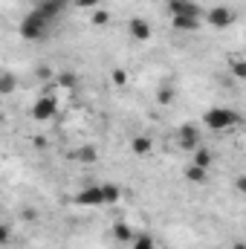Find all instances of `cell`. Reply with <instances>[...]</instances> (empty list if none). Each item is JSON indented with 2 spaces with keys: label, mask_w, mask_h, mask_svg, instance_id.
I'll return each mask as SVG.
<instances>
[{
  "label": "cell",
  "mask_w": 246,
  "mask_h": 249,
  "mask_svg": "<svg viewBox=\"0 0 246 249\" xmlns=\"http://www.w3.org/2000/svg\"><path fill=\"white\" fill-rule=\"evenodd\" d=\"M50 29H53V23H50L41 12H35V9H29V12L20 18V23H18V35H20L23 41H44V38L50 35Z\"/></svg>",
  "instance_id": "cell-1"
},
{
  "label": "cell",
  "mask_w": 246,
  "mask_h": 249,
  "mask_svg": "<svg viewBox=\"0 0 246 249\" xmlns=\"http://www.w3.org/2000/svg\"><path fill=\"white\" fill-rule=\"evenodd\" d=\"M232 72H235V78H246V64L238 58V61H232Z\"/></svg>",
  "instance_id": "cell-22"
},
{
  "label": "cell",
  "mask_w": 246,
  "mask_h": 249,
  "mask_svg": "<svg viewBox=\"0 0 246 249\" xmlns=\"http://www.w3.org/2000/svg\"><path fill=\"white\" fill-rule=\"evenodd\" d=\"M67 6H70V0H38L35 3V12H41L50 23H55L64 12H67Z\"/></svg>",
  "instance_id": "cell-7"
},
{
  "label": "cell",
  "mask_w": 246,
  "mask_h": 249,
  "mask_svg": "<svg viewBox=\"0 0 246 249\" xmlns=\"http://www.w3.org/2000/svg\"><path fill=\"white\" fill-rule=\"evenodd\" d=\"M127 32H130V38L133 41H151V23L145 20V18H130L127 20Z\"/></svg>",
  "instance_id": "cell-9"
},
{
  "label": "cell",
  "mask_w": 246,
  "mask_h": 249,
  "mask_svg": "<svg viewBox=\"0 0 246 249\" xmlns=\"http://www.w3.org/2000/svg\"><path fill=\"white\" fill-rule=\"evenodd\" d=\"M110 235H113V241H119V244H130V241H133V229H130L127 223H116V226L110 229Z\"/></svg>",
  "instance_id": "cell-15"
},
{
  "label": "cell",
  "mask_w": 246,
  "mask_h": 249,
  "mask_svg": "<svg viewBox=\"0 0 246 249\" xmlns=\"http://www.w3.org/2000/svg\"><path fill=\"white\" fill-rule=\"evenodd\" d=\"M235 249H246V244H244V241H238V244H235Z\"/></svg>",
  "instance_id": "cell-27"
},
{
  "label": "cell",
  "mask_w": 246,
  "mask_h": 249,
  "mask_svg": "<svg viewBox=\"0 0 246 249\" xmlns=\"http://www.w3.org/2000/svg\"><path fill=\"white\" fill-rule=\"evenodd\" d=\"M96 157H99V154H96L93 145H84V148L75 151V160H78V162H96Z\"/></svg>",
  "instance_id": "cell-17"
},
{
  "label": "cell",
  "mask_w": 246,
  "mask_h": 249,
  "mask_svg": "<svg viewBox=\"0 0 246 249\" xmlns=\"http://www.w3.org/2000/svg\"><path fill=\"white\" fill-rule=\"evenodd\" d=\"M203 142H200V127L194 122H183L177 127V148H183V151H194V148H200Z\"/></svg>",
  "instance_id": "cell-3"
},
{
  "label": "cell",
  "mask_w": 246,
  "mask_h": 249,
  "mask_svg": "<svg viewBox=\"0 0 246 249\" xmlns=\"http://www.w3.org/2000/svg\"><path fill=\"white\" fill-rule=\"evenodd\" d=\"M9 241H12V229L6 223H0V247H6Z\"/></svg>",
  "instance_id": "cell-23"
},
{
  "label": "cell",
  "mask_w": 246,
  "mask_h": 249,
  "mask_svg": "<svg viewBox=\"0 0 246 249\" xmlns=\"http://www.w3.org/2000/svg\"><path fill=\"white\" fill-rule=\"evenodd\" d=\"M15 90H18L15 72H0V96H12Z\"/></svg>",
  "instance_id": "cell-14"
},
{
  "label": "cell",
  "mask_w": 246,
  "mask_h": 249,
  "mask_svg": "<svg viewBox=\"0 0 246 249\" xmlns=\"http://www.w3.org/2000/svg\"><path fill=\"white\" fill-rule=\"evenodd\" d=\"M200 122L206 124L209 130H229V127H235V124L241 122V113H238V110H232V107L214 105V107H209V110L203 113V119H200Z\"/></svg>",
  "instance_id": "cell-2"
},
{
  "label": "cell",
  "mask_w": 246,
  "mask_h": 249,
  "mask_svg": "<svg viewBox=\"0 0 246 249\" xmlns=\"http://www.w3.org/2000/svg\"><path fill=\"white\" fill-rule=\"evenodd\" d=\"M130 249H154V238H148V235H133V241L127 244Z\"/></svg>",
  "instance_id": "cell-18"
},
{
  "label": "cell",
  "mask_w": 246,
  "mask_h": 249,
  "mask_svg": "<svg viewBox=\"0 0 246 249\" xmlns=\"http://www.w3.org/2000/svg\"><path fill=\"white\" fill-rule=\"evenodd\" d=\"M151 151H154V139H151V136H133V139H130V154L148 157Z\"/></svg>",
  "instance_id": "cell-10"
},
{
  "label": "cell",
  "mask_w": 246,
  "mask_h": 249,
  "mask_svg": "<svg viewBox=\"0 0 246 249\" xmlns=\"http://www.w3.org/2000/svg\"><path fill=\"white\" fill-rule=\"evenodd\" d=\"M174 96H177V90H174V87H162V90L157 93V102H159V105H171V102H174Z\"/></svg>",
  "instance_id": "cell-21"
},
{
  "label": "cell",
  "mask_w": 246,
  "mask_h": 249,
  "mask_svg": "<svg viewBox=\"0 0 246 249\" xmlns=\"http://www.w3.org/2000/svg\"><path fill=\"white\" fill-rule=\"evenodd\" d=\"M168 12L171 18H200L203 20V9L194 0H168Z\"/></svg>",
  "instance_id": "cell-6"
},
{
  "label": "cell",
  "mask_w": 246,
  "mask_h": 249,
  "mask_svg": "<svg viewBox=\"0 0 246 249\" xmlns=\"http://www.w3.org/2000/svg\"><path fill=\"white\" fill-rule=\"evenodd\" d=\"M206 177H209L206 168H197V165H188V168H185V180H188V183H206Z\"/></svg>",
  "instance_id": "cell-16"
},
{
  "label": "cell",
  "mask_w": 246,
  "mask_h": 249,
  "mask_svg": "<svg viewBox=\"0 0 246 249\" xmlns=\"http://www.w3.org/2000/svg\"><path fill=\"white\" fill-rule=\"evenodd\" d=\"M200 18H171V26L177 29V32H197L200 29Z\"/></svg>",
  "instance_id": "cell-12"
},
{
  "label": "cell",
  "mask_w": 246,
  "mask_h": 249,
  "mask_svg": "<svg viewBox=\"0 0 246 249\" xmlns=\"http://www.w3.org/2000/svg\"><path fill=\"white\" fill-rule=\"evenodd\" d=\"M110 23V12L107 9H93V26H107Z\"/></svg>",
  "instance_id": "cell-20"
},
{
  "label": "cell",
  "mask_w": 246,
  "mask_h": 249,
  "mask_svg": "<svg viewBox=\"0 0 246 249\" xmlns=\"http://www.w3.org/2000/svg\"><path fill=\"white\" fill-rule=\"evenodd\" d=\"M23 220H35V209H23Z\"/></svg>",
  "instance_id": "cell-26"
},
{
  "label": "cell",
  "mask_w": 246,
  "mask_h": 249,
  "mask_svg": "<svg viewBox=\"0 0 246 249\" xmlns=\"http://www.w3.org/2000/svg\"><path fill=\"white\" fill-rule=\"evenodd\" d=\"M99 188H102V206L105 203L110 206V203H119L122 200V188L116 186V183H105V186H99Z\"/></svg>",
  "instance_id": "cell-13"
},
{
  "label": "cell",
  "mask_w": 246,
  "mask_h": 249,
  "mask_svg": "<svg viewBox=\"0 0 246 249\" xmlns=\"http://www.w3.org/2000/svg\"><path fill=\"white\" fill-rule=\"evenodd\" d=\"M72 203H75V206L96 209V206H102V188H99V186H84L75 197H72Z\"/></svg>",
  "instance_id": "cell-8"
},
{
  "label": "cell",
  "mask_w": 246,
  "mask_h": 249,
  "mask_svg": "<svg viewBox=\"0 0 246 249\" xmlns=\"http://www.w3.org/2000/svg\"><path fill=\"white\" fill-rule=\"evenodd\" d=\"M75 81H78V78H75V72H70V70H64V72L55 75V84H58V87H75Z\"/></svg>",
  "instance_id": "cell-19"
},
{
  "label": "cell",
  "mask_w": 246,
  "mask_h": 249,
  "mask_svg": "<svg viewBox=\"0 0 246 249\" xmlns=\"http://www.w3.org/2000/svg\"><path fill=\"white\" fill-rule=\"evenodd\" d=\"M78 9H99V0H75Z\"/></svg>",
  "instance_id": "cell-24"
},
{
  "label": "cell",
  "mask_w": 246,
  "mask_h": 249,
  "mask_svg": "<svg viewBox=\"0 0 246 249\" xmlns=\"http://www.w3.org/2000/svg\"><path fill=\"white\" fill-rule=\"evenodd\" d=\"M124 81H127V75H124V70H113V84H119V87H122Z\"/></svg>",
  "instance_id": "cell-25"
},
{
  "label": "cell",
  "mask_w": 246,
  "mask_h": 249,
  "mask_svg": "<svg viewBox=\"0 0 246 249\" xmlns=\"http://www.w3.org/2000/svg\"><path fill=\"white\" fill-rule=\"evenodd\" d=\"M55 113H58V99L50 93L32 105V119H38V122H50V119H55Z\"/></svg>",
  "instance_id": "cell-4"
},
{
  "label": "cell",
  "mask_w": 246,
  "mask_h": 249,
  "mask_svg": "<svg viewBox=\"0 0 246 249\" xmlns=\"http://www.w3.org/2000/svg\"><path fill=\"white\" fill-rule=\"evenodd\" d=\"M211 160H214V157H211V151H209L206 145H200V148L191 151V165H197V168H206V171H209V168H211Z\"/></svg>",
  "instance_id": "cell-11"
},
{
  "label": "cell",
  "mask_w": 246,
  "mask_h": 249,
  "mask_svg": "<svg viewBox=\"0 0 246 249\" xmlns=\"http://www.w3.org/2000/svg\"><path fill=\"white\" fill-rule=\"evenodd\" d=\"M206 20H209V26H214V29H226V26L235 23V9H229V6H211V9L206 12Z\"/></svg>",
  "instance_id": "cell-5"
}]
</instances>
